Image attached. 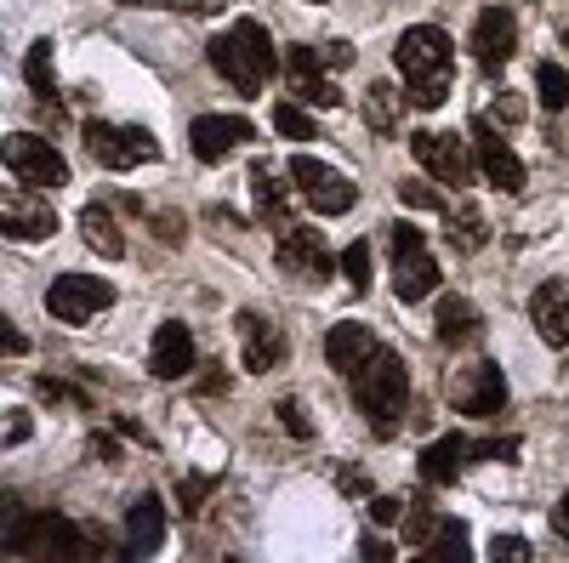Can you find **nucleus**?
I'll return each mask as SVG.
<instances>
[{"instance_id": "1", "label": "nucleus", "mask_w": 569, "mask_h": 563, "mask_svg": "<svg viewBox=\"0 0 569 563\" xmlns=\"http://www.w3.org/2000/svg\"><path fill=\"white\" fill-rule=\"evenodd\" d=\"M211 69L240 91V98H262V86L273 80L279 69V52H273V34L257 23V18H233L222 34H211Z\"/></svg>"}, {"instance_id": "2", "label": "nucleus", "mask_w": 569, "mask_h": 563, "mask_svg": "<svg viewBox=\"0 0 569 563\" xmlns=\"http://www.w3.org/2000/svg\"><path fill=\"white\" fill-rule=\"evenodd\" d=\"M353 404L376 428V439H393L405 410H410V364L388 348H376V359L353 375Z\"/></svg>"}, {"instance_id": "3", "label": "nucleus", "mask_w": 569, "mask_h": 563, "mask_svg": "<svg viewBox=\"0 0 569 563\" xmlns=\"http://www.w3.org/2000/svg\"><path fill=\"white\" fill-rule=\"evenodd\" d=\"M7 552L12 557H86L98 546H91V530H80L63 512H12Z\"/></svg>"}, {"instance_id": "4", "label": "nucleus", "mask_w": 569, "mask_h": 563, "mask_svg": "<svg viewBox=\"0 0 569 563\" xmlns=\"http://www.w3.org/2000/svg\"><path fill=\"white\" fill-rule=\"evenodd\" d=\"M439 291V262L427 251V233L416 222H393V296L421 302Z\"/></svg>"}, {"instance_id": "5", "label": "nucleus", "mask_w": 569, "mask_h": 563, "mask_svg": "<svg viewBox=\"0 0 569 563\" xmlns=\"http://www.w3.org/2000/svg\"><path fill=\"white\" fill-rule=\"evenodd\" d=\"M80 137H86V154L98 160L103 171H131L137 160H160L154 131H142V125H109V120H86V125H80Z\"/></svg>"}, {"instance_id": "6", "label": "nucleus", "mask_w": 569, "mask_h": 563, "mask_svg": "<svg viewBox=\"0 0 569 563\" xmlns=\"http://www.w3.org/2000/svg\"><path fill=\"white\" fill-rule=\"evenodd\" d=\"M103 308H114V285L91 273H58L52 291H46V313L58 324H91Z\"/></svg>"}, {"instance_id": "7", "label": "nucleus", "mask_w": 569, "mask_h": 563, "mask_svg": "<svg viewBox=\"0 0 569 563\" xmlns=\"http://www.w3.org/2000/svg\"><path fill=\"white\" fill-rule=\"evenodd\" d=\"M0 154H7L12 177H18L23 188H40V194H46V188H63V182L74 177V171H69V160H63L52 143H46V137H29V131H12Z\"/></svg>"}, {"instance_id": "8", "label": "nucleus", "mask_w": 569, "mask_h": 563, "mask_svg": "<svg viewBox=\"0 0 569 563\" xmlns=\"http://www.w3.org/2000/svg\"><path fill=\"white\" fill-rule=\"evenodd\" d=\"M284 171H291V182L302 188V200H308L319 217H342V211H353V200H359V188H353L337 165H325V160H313V154H297Z\"/></svg>"}, {"instance_id": "9", "label": "nucleus", "mask_w": 569, "mask_h": 563, "mask_svg": "<svg viewBox=\"0 0 569 563\" xmlns=\"http://www.w3.org/2000/svg\"><path fill=\"white\" fill-rule=\"evenodd\" d=\"M279 268L302 279V285H325L330 273H342V257L325 245L319 228H284L279 233Z\"/></svg>"}, {"instance_id": "10", "label": "nucleus", "mask_w": 569, "mask_h": 563, "mask_svg": "<svg viewBox=\"0 0 569 563\" xmlns=\"http://www.w3.org/2000/svg\"><path fill=\"white\" fill-rule=\"evenodd\" d=\"M410 154H416V165L427 177L445 182V188H467L472 182V154H467V143L456 131H410Z\"/></svg>"}, {"instance_id": "11", "label": "nucleus", "mask_w": 569, "mask_h": 563, "mask_svg": "<svg viewBox=\"0 0 569 563\" xmlns=\"http://www.w3.org/2000/svg\"><path fill=\"white\" fill-rule=\"evenodd\" d=\"M450 52H456V40H450L439 23H410V29L393 40V63H399L405 80L445 74V69H450Z\"/></svg>"}, {"instance_id": "12", "label": "nucleus", "mask_w": 569, "mask_h": 563, "mask_svg": "<svg viewBox=\"0 0 569 563\" xmlns=\"http://www.w3.org/2000/svg\"><path fill=\"white\" fill-rule=\"evenodd\" d=\"M518 52V18L507 7H485L479 23H472V58H479V69L496 80Z\"/></svg>"}, {"instance_id": "13", "label": "nucleus", "mask_w": 569, "mask_h": 563, "mask_svg": "<svg viewBox=\"0 0 569 563\" xmlns=\"http://www.w3.org/2000/svg\"><path fill=\"white\" fill-rule=\"evenodd\" d=\"M450 404H456L461 415H501V404H507V375H501V364H496V359H479L467 375H456V382H450Z\"/></svg>"}, {"instance_id": "14", "label": "nucleus", "mask_w": 569, "mask_h": 563, "mask_svg": "<svg viewBox=\"0 0 569 563\" xmlns=\"http://www.w3.org/2000/svg\"><path fill=\"white\" fill-rule=\"evenodd\" d=\"M251 137H257V125H251L246 114H200L194 125H188V149L211 165V160H222V154H233V149H246Z\"/></svg>"}, {"instance_id": "15", "label": "nucleus", "mask_w": 569, "mask_h": 563, "mask_svg": "<svg viewBox=\"0 0 569 563\" xmlns=\"http://www.w3.org/2000/svg\"><path fill=\"white\" fill-rule=\"evenodd\" d=\"M472 143H479V171H485L490 188H501V194H518V188H525V160H518L501 137H496L490 114L472 120Z\"/></svg>"}, {"instance_id": "16", "label": "nucleus", "mask_w": 569, "mask_h": 563, "mask_svg": "<svg viewBox=\"0 0 569 563\" xmlns=\"http://www.w3.org/2000/svg\"><path fill=\"white\" fill-rule=\"evenodd\" d=\"M0 233H7V240H52L58 211L46 200H29L23 188H12V194H0Z\"/></svg>"}, {"instance_id": "17", "label": "nucleus", "mask_w": 569, "mask_h": 563, "mask_svg": "<svg viewBox=\"0 0 569 563\" xmlns=\"http://www.w3.org/2000/svg\"><path fill=\"white\" fill-rule=\"evenodd\" d=\"M233 331H240V353H246V370L251 375H268V370H279L284 359H291V353H284V336L273 331V324L262 319V313H233Z\"/></svg>"}, {"instance_id": "18", "label": "nucleus", "mask_w": 569, "mask_h": 563, "mask_svg": "<svg viewBox=\"0 0 569 563\" xmlns=\"http://www.w3.org/2000/svg\"><path fill=\"white\" fill-rule=\"evenodd\" d=\"M479 461L472 455V439H461V433H445V439H433L421 455H416V473H421V484H433V490H445V484H456L467 466Z\"/></svg>"}, {"instance_id": "19", "label": "nucleus", "mask_w": 569, "mask_h": 563, "mask_svg": "<svg viewBox=\"0 0 569 563\" xmlns=\"http://www.w3.org/2000/svg\"><path fill=\"white\" fill-rule=\"evenodd\" d=\"M284 74H291L302 103H319V109H337L342 103V91H337V80H330V69L319 63L313 46H291V52H284Z\"/></svg>"}, {"instance_id": "20", "label": "nucleus", "mask_w": 569, "mask_h": 563, "mask_svg": "<svg viewBox=\"0 0 569 563\" xmlns=\"http://www.w3.org/2000/svg\"><path fill=\"white\" fill-rule=\"evenodd\" d=\"M376 348L382 342H376L370 324H359V319H342V324L325 331V359H330V370H342V375H359L376 359Z\"/></svg>"}, {"instance_id": "21", "label": "nucleus", "mask_w": 569, "mask_h": 563, "mask_svg": "<svg viewBox=\"0 0 569 563\" xmlns=\"http://www.w3.org/2000/svg\"><path fill=\"white\" fill-rule=\"evenodd\" d=\"M194 331H188L182 319H171V324H160L154 331V348H149V370L160 375V382H182L188 370H194Z\"/></svg>"}, {"instance_id": "22", "label": "nucleus", "mask_w": 569, "mask_h": 563, "mask_svg": "<svg viewBox=\"0 0 569 563\" xmlns=\"http://www.w3.org/2000/svg\"><path fill=\"white\" fill-rule=\"evenodd\" d=\"M530 319L547 348H569V279H547L530 296Z\"/></svg>"}, {"instance_id": "23", "label": "nucleus", "mask_w": 569, "mask_h": 563, "mask_svg": "<svg viewBox=\"0 0 569 563\" xmlns=\"http://www.w3.org/2000/svg\"><path fill=\"white\" fill-rule=\"evenodd\" d=\"M166 541V506L160 495H137L131 512H126V552L131 557H154Z\"/></svg>"}, {"instance_id": "24", "label": "nucleus", "mask_w": 569, "mask_h": 563, "mask_svg": "<svg viewBox=\"0 0 569 563\" xmlns=\"http://www.w3.org/2000/svg\"><path fill=\"white\" fill-rule=\"evenodd\" d=\"M80 240L98 251V257H109V262L126 257V233H120V222L109 217L103 200H86V205H80Z\"/></svg>"}, {"instance_id": "25", "label": "nucleus", "mask_w": 569, "mask_h": 563, "mask_svg": "<svg viewBox=\"0 0 569 563\" xmlns=\"http://www.w3.org/2000/svg\"><path fill=\"white\" fill-rule=\"evenodd\" d=\"M251 194H257V222L262 228H291V194H284V182L273 165H251Z\"/></svg>"}, {"instance_id": "26", "label": "nucleus", "mask_w": 569, "mask_h": 563, "mask_svg": "<svg viewBox=\"0 0 569 563\" xmlns=\"http://www.w3.org/2000/svg\"><path fill=\"white\" fill-rule=\"evenodd\" d=\"M433 336L445 348H467L472 336H479V308H472L467 296H445L439 302V319H433Z\"/></svg>"}, {"instance_id": "27", "label": "nucleus", "mask_w": 569, "mask_h": 563, "mask_svg": "<svg viewBox=\"0 0 569 563\" xmlns=\"http://www.w3.org/2000/svg\"><path fill=\"white\" fill-rule=\"evenodd\" d=\"M365 109H370V131H376V137H393V131H399V109H410V98H405L393 80H376V86L365 91Z\"/></svg>"}, {"instance_id": "28", "label": "nucleus", "mask_w": 569, "mask_h": 563, "mask_svg": "<svg viewBox=\"0 0 569 563\" xmlns=\"http://www.w3.org/2000/svg\"><path fill=\"white\" fill-rule=\"evenodd\" d=\"M23 80L29 91L46 103V109H58V80H52V40H34L29 46V58H23Z\"/></svg>"}, {"instance_id": "29", "label": "nucleus", "mask_w": 569, "mask_h": 563, "mask_svg": "<svg viewBox=\"0 0 569 563\" xmlns=\"http://www.w3.org/2000/svg\"><path fill=\"white\" fill-rule=\"evenodd\" d=\"M439 530H445V519L433 512V484H427V490L405 506V541H410V546H427Z\"/></svg>"}, {"instance_id": "30", "label": "nucleus", "mask_w": 569, "mask_h": 563, "mask_svg": "<svg viewBox=\"0 0 569 563\" xmlns=\"http://www.w3.org/2000/svg\"><path fill=\"white\" fill-rule=\"evenodd\" d=\"M467 552H472V546H467V524H461V519H445V530H439L433 541L416 546L421 563H461Z\"/></svg>"}, {"instance_id": "31", "label": "nucleus", "mask_w": 569, "mask_h": 563, "mask_svg": "<svg viewBox=\"0 0 569 563\" xmlns=\"http://www.w3.org/2000/svg\"><path fill=\"white\" fill-rule=\"evenodd\" d=\"M485 240H490L485 211H479V205H461V211L450 217V245H456V251H479Z\"/></svg>"}, {"instance_id": "32", "label": "nucleus", "mask_w": 569, "mask_h": 563, "mask_svg": "<svg viewBox=\"0 0 569 563\" xmlns=\"http://www.w3.org/2000/svg\"><path fill=\"white\" fill-rule=\"evenodd\" d=\"M536 98H541V109H569V74L558 69V63H536Z\"/></svg>"}, {"instance_id": "33", "label": "nucleus", "mask_w": 569, "mask_h": 563, "mask_svg": "<svg viewBox=\"0 0 569 563\" xmlns=\"http://www.w3.org/2000/svg\"><path fill=\"white\" fill-rule=\"evenodd\" d=\"M405 98H410V109H439L445 98H450V69L445 74H421V80H405Z\"/></svg>"}, {"instance_id": "34", "label": "nucleus", "mask_w": 569, "mask_h": 563, "mask_svg": "<svg viewBox=\"0 0 569 563\" xmlns=\"http://www.w3.org/2000/svg\"><path fill=\"white\" fill-rule=\"evenodd\" d=\"M273 131H279V137H291V143H308L319 125H313L297 103H273Z\"/></svg>"}, {"instance_id": "35", "label": "nucleus", "mask_w": 569, "mask_h": 563, "mask_svg": "<svg viewBox=\"0 0 569 563\" xmlns=\"http://www.w3.org/2000/svg\"><path fill=\"white\" fill-rule=\"evenodd\" d=\"M342 273H348L353 291H370V245H365V240H353V245L342 251Z\"/></svg>"}, {"instance_id": "36", "label": "nucleus", "mask_w": 569, "mask_h": 563, "mask_svg": "<svg viewBox=\"0 0 569 563\" xmlns=\"http://www.w3.org/2000/svg\"><path fill=\"white\" fill-rule=\"evenodd\" d=\"M399 200L416 205V211H445V194H439L433 182H410V177H405V182H399Z\"/></svg>"}, {"instance_id": "37", "label": "nucleus", "mask_w": 569, "mask_h": 563, "mask_svg": "<svg viewBox=\"0 0 569 563\" xmlns=\"http://www.w3.org/2000/svg\"><path fill=\"white\" fill-rule=\"evenodd\" d=\"M273 410H279V421H284V428H291V439H302V444L313 439V421H308V410H302L297 399H279Z\"/></svg>"}, {"instance_id": "38", "label": "nucleus", "mask_w": 569, "mask_h": 563, "mask_svg": "<svg viewBox=\"0 0 569 563\" xmlns=\"http://www.w3.org/2000/svg\"><path fill=\"white\" fill-rule=\"evenodd\" d=\"M479 461H518V439H472Z\"/></svg>"}, {"instance_id": "39", "label": "nucleus", "mask_w": 569, "mask_h": 563, "mask_svg": "<svg viewBox=\"0 0 569 563\" xmlns=\"http://www.w3.org/2000/svg\"><path fill=\"white\" fill-rule=\"evenodd\" d=\"M120 7H166V12H211L217 0H120Z\"/></svg>"}, {"instance_id": "40", "label": "nucleus", "mask_w": 569, "mask_h": 563, "mask_svg": "<svg viewBox=\"0 0 569 563\" xmlns=\"http://www.w3.org/2000/svg\"><path fill=\"white\" fill-rule=\"evenodd\" d=\"M40 399H52V404H91L80 388H69V382H46V375H40Z\"/></svg>"}, {"instance_id": "41", "label": "nucleus", "mask_w": 569, "mask_h": 563, "mask_svg": "<svg viewBox=\"0 0 569 563\" xmlns=\"http://www.w3.org/2000/svg\"><path fill=\"white\" fill-rule=\"evenodd\" d=\"M370 519H376V524H399V519H405V501H399V495H376V501H370Z\"/></svg>"}, {"instance_id": "42", "label": "nucleus", "mask_w": 569, "mask_h": 563, "mask_svg": "<svg viewBox=\"0 0 569 563\" xmlns=\"http://www.w3.org/2000/svg\"><path fill=\"white\" fill-rule=\"evenodd\" d=\"M149 228L160 233V240H166V245H182V233H188V228H182V222H177L171 211H160V217H149Z\"/></svg>"}, {"instance_id": "43", "label": "nucleus", "mask_w": 569, "mask_h": 563, "mask_svg": "<svg viewBox=\"0 0 569 563\" xmlns=\"http://www.w3.org/2000/svg\"><path fill=\"white\" fill-rule=\"evenodd\" d=\"M490 557H496V563H501V557H530V546L518 541V535H496V541H490Z\"/></svg>"}, {"instance_id": "44", "label": "nucleus", "mask_w": 569, "mask_h": 563, "mask_svg": "<svg viewBox=\"0 0 569 563\" xmlns=\"http://www.w3.org/2000/svg\"><path fill=\"white\" fill-rule=\"evenodd\" d=\"M177 501H182V512H194V506L206 501V479H188V484L177 490Z\"/></svg>"}, {"instance_id": "45", "label": "nucleus", "mask_w": 569, "mask_h": 563, "mask_svg": "<svg viewBox=\"0 0 569 563\" xmlns=\"http://www.w3.org/2000/svg\"><path fill=\"white\" fill-rule=\"evenodd\" d=\"M337 479H342V495H370V479H365V473H353V466H342Z\"/></svg>"}, {"instance_id": "46", "label": "nucleus", "mask_w": 569, "mask_h": 563, "mask_svg": "<svg viewBox=\"0 0 569 563\" xmlns=\"http://www.w3.org/2000/svg\"><path fill=\"white\" fill-rule=\"evenodd\" d=\"M23 439H29V415L12 410V415H7V444H23Z\"/></svg>"}, {"instance_id": "47", "label": "nucleus", "mask_w": 569, "mask_h": 563, "mask_svg": "<svg viewBox=\"0 0 569 563\" xmlns=\"http://www.w3.org/2000/svg\"><path fill=\"white\" fill-rule=\"evenodd\" d=\"M552 524H558V535L569 541V490L558 495V506H552Z\"/></svg>"}, {"instance_id": "48", "label": "nucleus", "mask_w": 569, "mask_h": 563, "mask_svg": "<svg viewBox=\"0 0 569 563\" xmlns=\"http://www.w3.org/2000/svg\"><path fill=\"white\" fill-rule=\"evenodd\" d=\"M91 444H98V455H103V461H120V444H114L109 433H98V439H91Z\"/></svg>"}, {"instance_id": "49", "label": "nucleus", "mask_w": 569, "mask_h": 563, "mask_svg": "<svg viewBox=\"0 0 569 563\" xmlns=\"http://www.w3.org/2000/svg\"><path fill=\"white\" fill-rule=\"evenodd\" d=\"M308 7H325V0H308Z\"/></svg>"}, {"instance_id": "50", "label": "nucleus", "mask_w": 569, "mask_h": 563, "mask_svg": "<svg viewBox=\"0 0 569 563\" xmlns=\"http://www.w3.org/2000/svg\"><path fill=\"white\" fill-rule=\"evenodd\" d=\"M563 46H569V29H563Z\"/></svg>"}]
</instances>
